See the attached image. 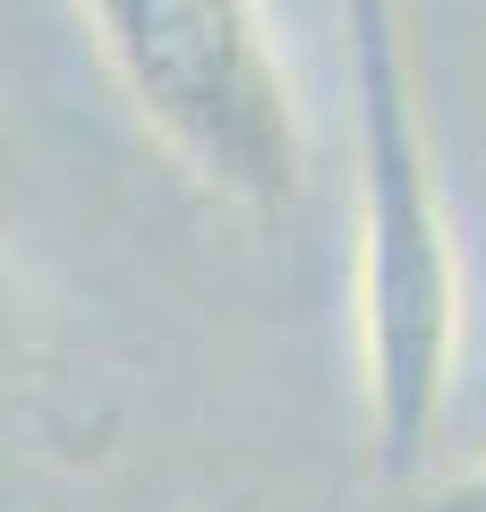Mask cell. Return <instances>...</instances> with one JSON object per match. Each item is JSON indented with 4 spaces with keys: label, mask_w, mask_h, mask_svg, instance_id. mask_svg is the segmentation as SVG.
<instances>
[{
    "label": "cell",
    "mask_w": 486,
    "mask_h": 512,
    "mask_svg": "<svg viewBox=\"0 0 486 512\" xmlns=\"http://www.w3.org/2000/svg\"><path fill=\"white\" fill-rule=\"evenodd\" d=\"M359 94V376L384 478H418L444 444L461 376V248L435 180L427 94L410 52V0H342Z\"/></svg>",
    "instance_id": "6da1fadb"
},
{
    "label": "cell",
    "mask_w": 486,
    "mask_h": 512,
    "mask_svg": "<svg viewBox=\"0 0 486 512\" xmlns=\"http://www.w3.org/2000/svg\"><path fill=\"white\" fill-rule=\"evenodd\" d=\"M137 128L214 205L282 222L307 197V103L265 0H77Z\"/></svg>",
    "instance_id": "7a4b0ae2"
},
{
    "label": "cell",
    "mask_w": 486,
    "mask_h": 512,
    "mask_svg": "<svg viewBox=\"0 0 486 512\" xmlns=\"http://www.w3.org/2000/svg\"><path fill=\"white\" fill-rule=\"evenodd\" d=\"M26 333H35V316H26V282H18V265L0 256V384L18 376V359H26Z\"/></svg>",
    "instance_id": "3957f363"
},
{
    "label": "cell",
    "mask_w": 486,
    "mask_h": 512,
    "mask_svg": "<svg viewBox=\"0 0 486 512\" xmlns=\"http://www.w3.org/2000/svg\"><path fill=\"white\" fill-rule=\"evenodd\" d=\"M427 512H486V453H478V461H461V470H452L444 487L427 495Z\"/></svg>",
    "instance_id": "277c9868"
},
{
    "label": "cell",
    "mask_w": 486,
    "mask_h": 512,
    "mask_svg": "<svg viewBox=\"0 0 486 512\" xmlns=\"http://www.w3.org/2000/svg\"><path fill=\"white\" fill-rule=\"evenodd\" d=\"M231 512H248V504H231Z\"/></svg>",
    "instance_id": "5b68a950"
}]
</instances>
